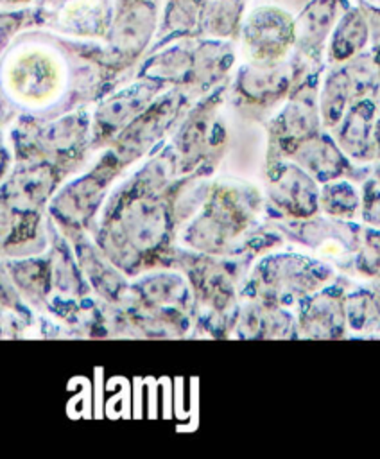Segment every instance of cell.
<instances>
[{"instance_id": "11", "label": "cell", "mask_w": 380, "mask_h": 459, "mask_svg": "<svg viewBox=\"0 0 380 459\" xmlns=\"http://www.w3.org/2000/svg\"><path fill=\"white\" fill-rule=\"evenodd\" d=\"M285 122L289 126L290 133H307L315 124V113H314V97L312 93L301 91L287 108L285 111Z\"/></svg>"}, {"instance_id": "4", "label": "cell", "mask_w": 380, "mask_h": 459, "mask_svg": "<svg viewBox=\"0 0 380 459\" xmlns=\"http://www.w3.org/2000/svg\"><path fill=\"white\" fill-rule=\"evenodd\" d=\"M369 38V22L366 14L353 7L346 11L333 27L330 54L335 61H344L358 54Z\"/></svg>"}, {"instance_id": "6", "label": "cell", "mask_w": 380, "mask_h": 459, "mask_svg": "<svg viewBox=\"0 0 380 459\" xmlns=\"http://www.w3.org/2000/svg\"><path fill=\"white\" fill-rule=\"evenodd\" d=\"M240 88L251 97H267L287 86V70L280 65H255L240 70Z\"/></svg>"}, {"instance_id": "3", "label": "cell", "mask_w": 380, "mask_h": 459, "mask_svg": "<svg viewBox=\"0 0 380 459\" xmlns=\"http://www.w3.org/2000/svg\"><path fill=\"white\" fill-rule=\"evenodd\" d=\"M337 0H310L294 22L296 41L305 48L319 47L335 25Z\"/></svg>"}, {"instance_id": "2", "label": "cell", "mask_w": 380, "mask_h": 459, "mask_svg": "<svg viewBox=\"0 0 380 459\" xmlns=\"http://www.w3.org/2000/svg\"><path fill=\"white\" fill-rule=\"evenodd\" d=\"M156 29V7L151 0H138L118 7L111 27V47L122 56H136Z\"/></svg>"}, {"instance_id": "13", "label": "cell", "mask_w": 380, "mask_h": 459, "mask_svg": "<svg viewBox=\"0 0 380 459\" xmlns=\"http://www.w3.org/2000/svg\"><path fill=\"white\" fill-rule=\"evenodd\" d=\"M305 161H307V165L312 169V170H315L319 176H333V174H337V172H333L335 169H337V163H339V156L333 152V149L328 145V143H324V142H321L319 145H310V147H307V151H305Z\"/></svg>"}, {"instance_id": "10", "label": "cell", "mask_w": 380, "mask_h": 459, "mask_svg": "<svg viewBox=\"0 0 380 459\" xmlns=\"http://www.w3.org/2000/svg\"><path fill=\"white\" fill-rule=\"evenodd\" d=\"M147 97H149V91L145 88L131 90V91H125L124 95L115 97L109 104H106L102 108L100 122L115 126V124L125 120L131 113H134L136 109H140L143 106Z\"/></svg>"}, {"instance_id": "16", "label": "cell", "mask_w": 380, "mask_h": 459, "mask_svg": "<svg viewBox=\"0 0 380 459\" xmlns=\"http://www.w3.org/2000/svg\"><path fill=\"white\" fill-rule=\"evenodd\" d=\"M133 2H138V0H122V5H125V4H133Z\"/></svg>"}, {"instance_id": "14", "label": "cell", "mask_w": 380, "mask_h": 459, "mask_svg": "<svg viewBox=\"0 0 380 459\" xmlns=\"http://www.w3.org/2000/svg\"><path fill=\"white\" fill-rule=\"evenodd\" d=\"M355 204H357L355 194L351 188H348V185H335L326 190V208L330 212H335V213L353 212Z\"/></svg>"}, {"instance_id": "1", "label": "cell", "mask_w": 380, "mask_h": 459, "mask_svg": "<svg viewBox=\"0 0 380 459\" xmlns=\"http://www.w3.org/2000/svg\"><path fill=\"white\" fill-rule=\"evenodd\" d=\"M247 48L258 59H274L281 56L292 39L294 22L287 11L276 5L255 9L242 29Z\"/></svg>"}, {"instance_id": "9", "label": "cell", "mask_w": 380, "mask_h": 459, "mask_svg": "<svg viewBox=\"0 0 380 459\" xmlns=\"http://www.w3.org/2000/svg\"><path fill=\"white\" fill-rule=\"evenodd\" d=\"M350 91H351V82H350L348 72L339 70L326 79V84L323 90V100H321L323 115L326 122L332 124L341 118L346 100L350 97Z\"/></svg>"}, {"instance_id": "15", "label": "cell", "mask_w": 380, "mask_h": 459, "mask_svg": "<svg viewBox=\"0 0 380 459\" xmlns=\"http://www.w3.org/2000/svg\"><path fill=\"white\" fill-rule=\"evenodd\" d=\"M283 5H289V7H296V9H301L305 7L310 0H280Z\"/></svg>"}, {"instance_id": "7", "label": "cell", "mask_w": 380, "mask_h": 459, "mask_svg": "<svg viewBox=\"0 0 380 459\" xmlns=\"http://www.w3.org/2000/svg\"><path fill=\"white\" fill-rule=\"evenodd\" d=\"M194 70V56L181 47L168 48L154 56L147 66L145 74L160 79H179Z\"/></svg>"}, {"instance_id": "5", "label": "cell", "mask_w": 380, "mask_h": 459, "mask_svg": "<svg viewBox=\"0 0 380 459\" xmlns=\"http://www.w3.org/2000/svg\"><path fill=\"white\" fill-rule=\"evenodd\" d=\"M246 0H204L199 29L213 38L231 36L244 13Z\"/></svg>"}, {"instance_id": "12", "label": "cell", "mask_w": 380, "mask_h": 459, "mask_svg": "<svg viewBox=\"0 0 380 459\" xmlns=\"http://www.w3.org/2000/svg\"><path fill=\"white\" fill-rule=\"evenodd\" d=\"M367 127H369V109H366V104H362L350 113V118L346 120V126L341 133L342 143L351 152L364 149L367 142V133H369Z\"/></svg>"}, {"instance_id": "8", "label": "cell", "mask_w": 380, "mask_h": 459, "mask_svg": "<svg viewBox=\"0 0 380 459\" xmlns=\"http://www.w3.org/2000/svg\"><path fill=\"white\" fill-rule=\"evenodd\" d=\"M204 0H168L163 27L172 34H186L199 27Z\"/></svg>"}]
</instances>
